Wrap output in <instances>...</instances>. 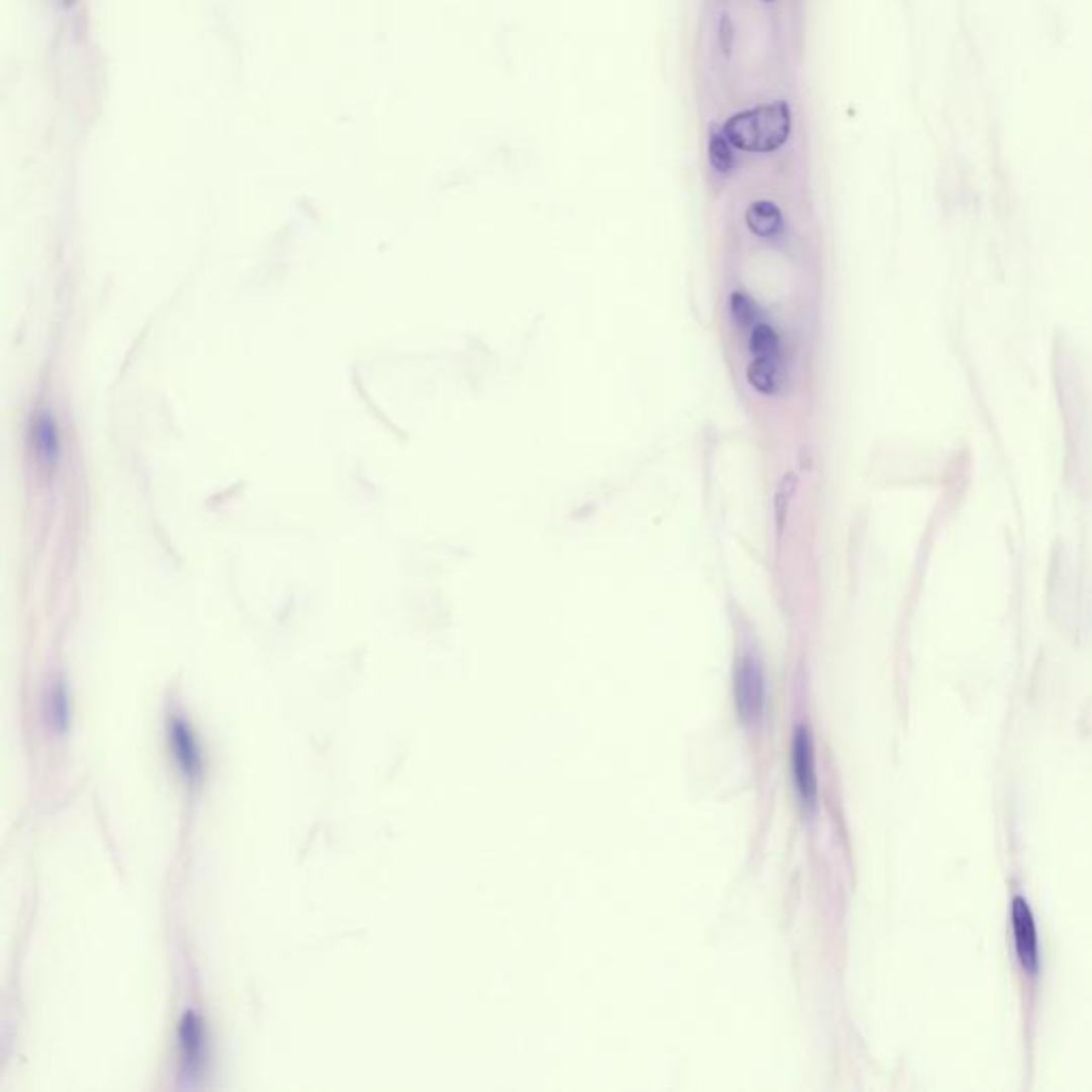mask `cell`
<instances>
[{
    "label": "cell",
    "instance_id": "9a60e30c",
    "mask_svg": "<svg viewBox=\"0 0 1092 1092\" xmlns=\"http://www.w3.org/2000/svg\"><path fill=\"white\" fill-rule=\"evenodd\" d=\"M766 3H770V0H766Z\"/></svg>",
    "mask_w": 1092,
    "mask_h": 1092
},
{
    "label": "cell",
    "instance_id": "8992f818",
    "mask_svg": "<svg viewBox=\"0 0 1092 1092\" xmlns=\"http://www.w3.org/2000/svg\"><path fill=\"white\" fill-rule=\"evenodd\" d=\"M747 379L753 385V389L764 395H779L785 385V373L781 369V363L774 359H753Z\"/></svg>",
    "mask_w": 1092,
    "mask_h": 1092
},
{
    "label": "cell",
    "instance_id": "277c9868",
    "mask_svg": "<svg viewBox=\"0 0 1092 1092\" xmlns=\"http://www.w3.org/2000/svg\"><path fill=\"white\" fill-rule=\"evenodd\" d=\"M791 766H793V779H796V787L807 805H813L818 799V774H816V758H813V741L805 728L796 730L791 745Z\"/></svg>",
    "mask_w": 1092,
    "mask_h": 1092
},
{
    "label": "cell",
    "instance_id": "52a82bcc",
    "mask_svg": "<svg viewBox=\"0 0 1092 1092\" xmlns=\"http://www.w3.org/2000/svg\"><path fill=\"white\" fill-rule=\"evenodd\" d=\"M747 227L760 237L777 235L783 227L781 209L770 201H756L747 209Z\"/></svg>",
    "mask_w": 1092,
    "mask_h": 1092
},
{
    "label": "cell",
    "instance_id": "9c48e42d",
    "mask_svg": "<svg viewBox=\"0 0 1092 1092\" xmlns=\"http://www.w3.org/2000/svg\"><path fill=\"white\" fill-rule=\"evenodd\" d=\"M182 1047H184V1061L188 1063V1067L196 1065L198 1059H201V1049H203V1030H201V1022H198L192 1014H188L182 1024Z\"/></svg>",
    "mask_w": 1092,
    "mask_h": 1092
},
{
    "label": "cell",
    "instance_id": "8fae6325",
    "mask_svg": "<svg viewBox=\"0 0 1092 1092\" xmlns=\"http://www.w3.org/2000/svg\"><path fill=\"white\" fill-rule=\"evenodd\" d=\"M708 156H710L712 167L718 169V171L728 173V171L732 169L734 158H732V152H730V142H728L724 133H715V135L710 137Z\"/></svg>",
    "mask_w": 1092,
    "mask_h": 1092
},
{
    "label": "cell",
    "instance_id": "3957f363",
    "mask_svg": "<svg viewBox=\"0 0 1092 1092\" xmlns=\"http://www.w3.org/2000/svg\"><path fill=\"white\" fill-rule=\"evenodd\" d=\"M737 704L745 722L758 720L764 706V677L762 668L753 658H745L737 670Z\"/></svg>",
    "mask_w": 1092,
    "mask_h": 1092
},
{
    "label": "cell",
    "instance_id": "4fadbf2b",
    "mask_svg": "<svg viewBox=\"0 0 1092 1092\" xmlns=\"http://www.w3.org/2000/svg\"><path fill=\"white\" fill-rule=\"evenodd\" d=\"M36 440H38V450H41V454L50 456L56 452V435H54V425L50 421L38 423Z\"/></svg>",
    "mask_w": 1092,
    "mask_h": 1092
},
{
    "label": "cell",
    "instance_id": "ba28073f",
    "mask_svg": "<svg viewBox=\"0 0 1092 1092\" xmlns=\"http://www.w3.org/2000/svg\"><path fill=\"white\" fill-rule=\"evenodd\" d=\"M751 352L756 359H774L779 361L781 356V342L779 335L774 333L768 325H758L751 333Z\"/></svg>",
    "mask_w": 1092,
    "mask_h": 1092
},
{
    "label": "cell",
    "instance_id": "7c38bea8",
    "mask_svg": "<svg viewBox=\"0 0 1092 1092\" xmlns=\"http://www.w3.org/2000/svg\"><path fill=\"white\" fill-rule=\"evenodd\" d=\"M730 306H732L734 319H737V323H739L741 327H749V325H753V321H756L758 308H756V304H753V302L749 300L747 295H743V292H734V295H732Z\"/></svg>",
    "mask_w": 1092,
    "mask_h": 1092
},
{
    "label": "cell",
    "instance_id": "5b68a950",
    "mask_svg": "<svg viewBox=\"0 0 1092 1092\" xmlns=\"http://www.w3.org/2000/svg\"><path fill=\"white\" fill-rule=\"evenodd\" d=\"M169 739H171L173 756L177 764H180V768L184 770L188 779H196L198 774H201V753H198V747L192 739L188 726L180 720H173L169 728Z\"/></svg>",
    "mask_w": 1092,
    "mask_h": 1092
},
{
    "label": "cell",
    "instance_id": "5bb4252c",
    "mask_svg": "<svg viewBox=\"0 0 1092 1092\" xmlns=\"http://www.w3.org/2000/svg\"><path fill=\"white\" fill-rule=\"evenodd\" d=\"M732 19L728 15L722 17V48H724V54H730L732 52Z\"/></svg>",
    "mask_w": 1092,
    "mask_h": 1092
},
{
    "label": "cell",
    "instance_id": "6da1fadb",
    "mask_svg": "<svg viewBox=\"0 0 1092 1092\" xmlns=\"http://www.w3.org/2000/svg\"><path fill=\"white\" fill-rule=\"evenodd\" d=\"M791 115L785 103H770L732 115L724 124L728 142L745 152H774L789 137Z\"/></svg>",
    "mask_w": 1092,
    "mask_h": 1092
},
{
    "label": "cell",
    "instance_id": "7a4b0ae2",
    "mask_svg": "<svg viewBox=\"0 0 1092 1092\" xmlns=\"http://www.w3.org/2000/svg\"><path fill=\"white\" fill-rule=\"evenodd\" d=\"M1011 926H1014V943L1018 951V960L1024 971L1035 973L1039 967V939L1037 926L1032 920L1028 903L1022 897L1014 899L1011 905Z\"/></svg>",
    "mask_w": 1092,
    "mask_h": 1092
},
{
    "label": "cell",
    "instance_id": "30bf717a",
    "mask_svg": "<svg viewBox=\"0 0 1092 1092\" xmlns=\"http://www.w3.org/2000/svg\"><path fill=\"white\" fill-rule=\"evenodd\" d=\"M796 485H799L796 474L787 472L777 487V493H774V516H777L779 531H783V525L787 519V508H789L793 493H796Z\"/></svg>",
    "mask_w": 1092,
    "mask_h": 1092
}]
</instances>
